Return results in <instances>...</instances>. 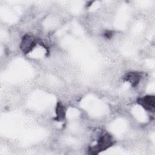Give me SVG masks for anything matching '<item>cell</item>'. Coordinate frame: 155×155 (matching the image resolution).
I'll return each instance as SVG.
<instances>
[{"mask_svg": "<svg viewBox=\"0 0 155 155\" xmlns=\"http://www.w3.org/2000/svg\"><path fill=\"white\" fill-rule=\"evenodd\" d=\"M113 143V140L111 136L105 131L101 132L97 139V144L94 147H90L89 151L91 154H96L112 146Z\"/></svg>", "mask_w": 155, "mask_h": 155, "instance_id": "6da1fadb", "label": "cell"}, {"mask_svg": "<svg viewBox=\"0 0 155 155\" xmlns=\"http://www.w3.org/2000/svg\"><path fill=\"white\" fill-rule=\"evenodd\" d=\"M36 45L35 39L28 34L24 36L22 38L20 48L24 54H27L30 52Z\"/></svg>", "mask_w": 155, "mask_h": 155, "instance_id": "7a4b0ae2", "label": "cell"}, {"mask_svg": "<svg viewBox=\"0 0 155 155\" xmlns=\"http://www.w3.org/2000/svg\"><path fill=\"white\" fill-rule=\"evenodd\" d=\"M137 102L140 105L146 110L154 112V96L151 95H147L137 99Z\"/></svg>", "mask_w": 155, "mask_h": 155, "instance_id": "3957f363", "label": "cell"}, {"mask_svg": "<svg viewBox=\"0 0 155 155\" xmlns=\"http://www.w3.org/2000/svg\"><path fill=\"white\" fill-rule=\"evenodd\" d=\"M142 78V73L140 72H129L127 73L124 77V80L125 81L129 82L131 86L134 87L137 85V84L139 83L140 79Z\"/></svg>", "mask_w": 155, "mask_h": 155, "instance_id": "277c9868", "label": "cell"}, {"mask_svg": "<svg viewBox=\"0 0 155 155\" xmlns=\"http://www.w3.org/2000/svg\"><path fill=\"white\" fill-rule=\"evenodd\" d=\"M56 112L57 117L54 119H56L58 121H61L64 119L65 116V109L61 103H58Z\"/></svg>", "mask_w": 155, "mask_h": 155, "instance_id": "5b68a950", "label": "cell"}, {"mask_svg": "<svg viewBox=\"0 0 155 155\" xmlns=\"http://www.w3.org/2000/svg\"><path fill=\"white\" fill-rule=\"evenodd\" d=\"M113 32L110 30H107L105 33V36L108 39H110L113 36Z\"/></svg>", "mask_w": 155, "mask_h": 155, "instance_id": "8992f818", "label": "cell"}]
</instances>
